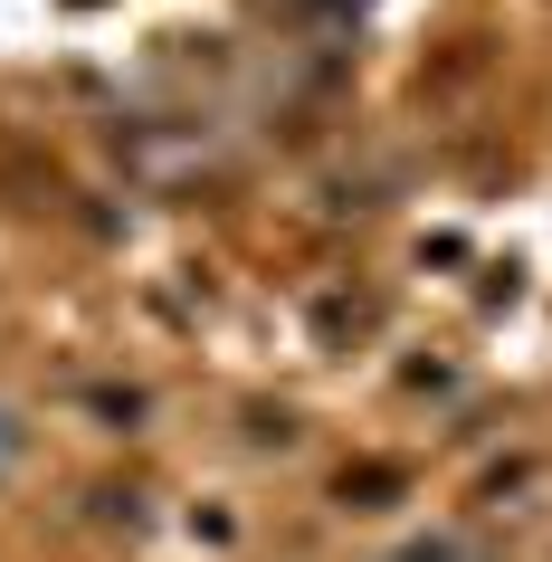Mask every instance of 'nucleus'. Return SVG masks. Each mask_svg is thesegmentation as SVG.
<instances>
[{
    "mask_svg": "<svg viewBox=\"0 0 552 562\" xmlns=\"http://www.w3.org/2000/svg\"><path fill=\"white\" fill-rule=\"evenodd\" d=\"M401 562H486V553H466V543H448V533H438V543H409Z\"/></svg>",
    "mask_w": 552,
    "mask_h": 562,
    "instance_id": "obj_1",
    "label": "nucleus"
}]
</instances>
